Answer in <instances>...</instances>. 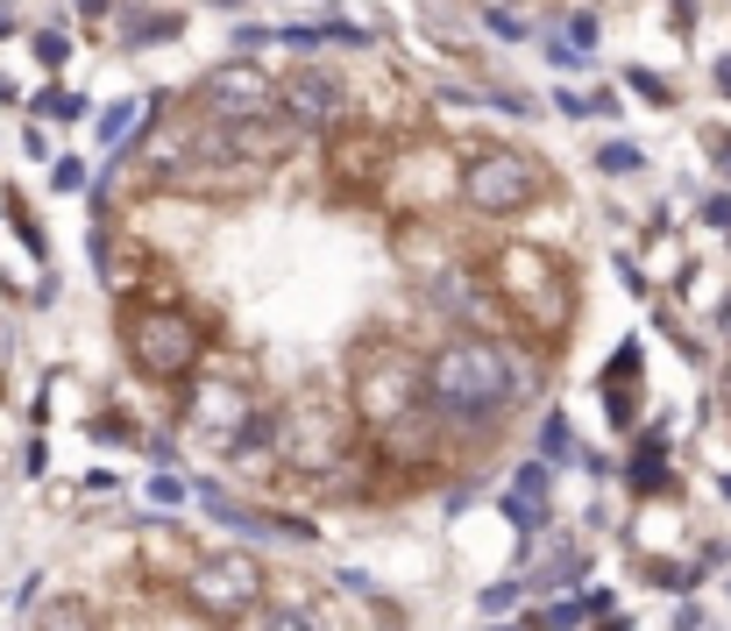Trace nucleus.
Returning <instances> with one entry per match:
<instances>
[{
  "mask_svg": "<svg viewBox=\"0 0 731 631\" xmlns=\"http://www.w3.org/2000/svg\"><path fill=\"white\" fill-rule=\"evenodd\" d=\"M136 114H142L136 100H114V107L100 114V142H114V149H122V142H128V122H136Z\"/></svg>",
  "mask_w": 731,
  "mask_h": 631,
  "instance_id": "nucleus-19",
  "label": "nucleus"
},
{
  "mask_svg": "<svg viewBox=\"0 0 731 631\" xmlns=\"http://www.w3.org/2000/svg\"><path fill=\"white\" fill-rule=\"evenodd\" d=\"M192 100H199V114H206V122H220V128H235V122H271V114H277V85H271V71L249 65V57H235V65L206 71Z\"/></svg>",
  "mask_w": 731,
  "mask_h": 631,
  "instance_id": "nucleus-7",
  "label": "nucleus"
},
{
  "mask_svg": "<svg viewBox=\"0 0 731 631\" xmlns=\"http://www.w3.org/2000/svg\"><path fill=\"white\" fill-rule=\"evenodd\" d=\"M277 469L306 475L320 490H349V475L363 469V426L349 404H334L327 390H298L292 404H277Z\"/></svg>",
  "mask_w": 731,
  "mask_h": 631,
  "instance_id": "nucleus-2",
  "label": "nucleus"
},
{
  "mask_svg": "<svg viewBox=\"0 0 731 631\" xmlns=\"http://www.w3.org/2000/svg\"><path fill=\"white\" fill-rule=\"evenodd\" d=\"M540 461H555V469H561V461H575V433H569V418H561V404L540 418Z\"/></svg>",
  "mask_w": 731,
  "mask_h": 631,
  "instance_id": "nucleus-16",
  "label": "nucleus"
},
{
  "mask_svg": "<svg viewBox=\"0 0 731 631\" xmlns=\"http://www.w3.org/2000/svg\"><path fill=\"white\" fill-rule=\"evenodd\" d=\"M349 390H355V426H369L384 440V433H398L406 418L426 412V363L406 355L398 341H363L355 369H349Z\"/></svg>",
  "mask_w": 731,
  "mask_h": 631,
  "instance_id": "nucleus-3",
  "label": "nucleus"
},
{
  "mask_svg": "<svg viewBox=\"0 0 731 631\" xmlns=\"http://www.w3.org/2000/svg\"><path fill=\"white\" fill-rule=\"evenodd\" d=\"M561 43H569L575 57H590V50H596V14H590V8H575V14H569V36H561Z\"/></svg>",
  "mask_w": 731,
  "mask_h": 631,
  "instance_id": "nucleus-21",
  "label": "nucleus"
},
{
  "mask_svg": "<svg viewBox=\"0 0 731 631\" xmlns=\"http://www.w3.org/2000/svg\"><path fill=\"white\" fill-rule=\"evenodd\" d=\"M256 418V390H249L242 377H214V383H199L192 377V398H185V426H192V440H206L220 461L235 455V440H242V426Z\"/></svg>",
  "mask_w": 731,
  "mask_h": 631,
  "instance_id": "nucleus-8",
  "label": "nucleus"
},
{
  "mask_svg": "<svg viewBox=\"0 0 731 631\" xmlns=\"http://www.w3.org/2000/svg\"><path fill=\"white\" fill-rule=\"evenodd\" d=\"M490 284H498V298H512L518 312H540L547 298L569 312V291H555V263H547V255L533 249V242L498 249V263H490Z\"/></svg>",
  "mask_w": 731,
  "mask_h": 631,
  "instance_id": "nucleus-11",
  "label": "nucleus"
},
{
  "mask_svg": "<svg viewBox=\"0 0 731 631\" xmlns=\"http://www.w3.org/2000/svg\"><path fill=\"white\" fill-rule=\"evenodd\" d=\"M718 398H724V412H731V363H724V383H718Z\"/></svg>",
  "mask_w": 731,
  "mask_h": 631,
  "instance_id": "nucleus-34",
  "label": "nucleus"
},
{
  "mask_svg": "<svg viewBox=\"0 0 731 631\" xmlns=\"http://www.w3.org/2000/svg\"><path fill=\"white\" fill-rule=\"evenodd\" d=\"M79 14H107V0H79Z\"/></svg>",
  "mask_w": 731,
  "mask_h": 631,
  "instance_id": "nucleus-35",
  "label": "nucleus"
},
{
  "mask_svg": "<svg viewBox=\"0 0 731 631\" xmlns=\"http://www.w3.org/2000/svg\"><path fill=\"white\" fill-rule=\"evenodd\" d=\"M178 28H185V22H178V14H142V22L128 28V43H136V50H142V43H171Z\"/></svg>",
  "mask_w": 731,
  "mask_h": 631,
  "instance_id": "nucleus-20",
  "label": "nucleus"
},
{
  "mask_svg": "<svg viewBox=\"0 0 731 631\" xmlns=\"http://www.w3.org/2000/svg\"><path fill=\"white\" fill-rule=\"evenodd\" d=\"M596 390H604L610 426H632V418H639V383H596Z\"/></svg>",
  "mask_w": 731,
  "mask_h": 631,
  "instance_id": "nucleus-17",
  "label": "nucleus"
},
{
  "mask_svg": "<svg viewBox=\"0 0 731 631\" xmlns=\"http://www.w3.org/2000/svg\"><path fill=\"white\" fill-rule=\"evenodd\" d=\"M625 79H632V93L647 100V107H675V85H667V79H653L647 65H625Z\"/></svg>",
  "mask_w": 731,
  "mask_h": 631,
  "instance_id": "nucleus-18",
  "label": "nucleus"
},
{
  "mask_svg": "<svg viewBox=\"0 0 731 631\" xmlns=\"http://www.w3.org/2000/svg\"><path fill=\"white\" fill-rule=\"evenodd\" d=\"M596 163H604V171H639V149L632 142H604V149H596Z\"/></svg>",
  "mask_w": 731,
  "mask_h": 631,
  "instance_id": "nucleus-24",
  "label": "nucleus"
},
{
  "mask_svg": "<svg viewBox=\"0 0 731 631\" xmlns=\"http://www.w3.org/2000/svg\"><path fill=\"white\" fill-rule=\"evenodd\" d=\"M122 348L149 383H192L206 369V326L185 306H128L122 312Z\"/></svg>",
  "mask_w": 731,
  "mask_h": 631,
  "instance_id": "nucleus-5",
  "label": "nucleus"
},
{
  "mask_svg": "<svg viewBox=\"0 0 731 631\" xmlns=\"http://www.w3.org/2000/svg\"><path fill=\"white\" fill-rule=\"evenodd\" d=\"M540 390V363L504 348L498 334H455L426 355V418L447 440H483L504 426L512 404Z\"/></svg>",
  "mask_w": 731,
  "mask_h": 631,
  "instance_id": "nucleus-1",
  "label": "nucleus"
},
{
  "mask_svg": "<svg viewBox=\"0 0 731 631\" xmlns=\"http://www.w3.org/2000/svg\"><path fill=\"white\" fill-rule=\"evenodd\" d=\"M518 604V582H498V589H483V610L498 618V610H512Z\"/></svg>",
  "mask_w": 731,
  "mask_h": 631,
  "instance_id": "nucleus-28",
  "label": "nucleus"
},
{
  "mask_svg": "<svg viewBox=\"0 0 731 631\" xmlns=\"http://www.w3.org/2000/svg\"><path fill=\"white\" fill-rule=\"evenodd\" d=\"M710 85H718V93L731 100V57H718V71H710Z\"/></svg>",
  "mask_w": 731,
  "mask_h": 631,
  "instance_id": "nucleus-32",
  "label": "nucleus"
},
{
  "mask_svg": "<svg viewBox=\"0 0 731 631\" xmlns=\"http://www.w3.org/2000/svg\"><path fill=\"white\" fill-rule=\"evenodd\" d=\"M704 220H710V228H724V234H731V192H718V199H704Z\"/></svg>",
  "mask_w": 731,
  "mask_h": 631,
  "instance_id": "nucleus-29",
  "label": "nucleus"
},
{
  "mask_svg": "<svg viewBox=\"0 0 731 631\" xmlns=\"http://www.w3.org/2000/svg\"><path fill=\"white\" fill-rule=\"evenodd\" d=\"M483 22H490V36H504V43H526V22H518V14L490 8V14H483Z\"/></svg>",
  "mask_w": 731,
  "mask_h": 631,
  "instance_id": "nucleus-26",
  "label": "nucleus"
},
{
  "mask_svg": "<svg viewBox=\"0 0 731 631\" xmlns=\"http://www.w3.org/2000/svg\"><path fill=\"white\" fill-rule=\"evenodd\" d=\"M149 497H157V504H178L185 490H178V475H157V483H149Z\"/></svg>",
  "mask_w": 731,
  "mask_h": 631,
  "instance_id": "nucleus-30",
  "label": "nucleus"
},
{
  "mask_svg": "<svg viewBox=\"0 0 731 631\" xmlns=\"http://www.w3.org/2000/svg\"><path fill=\"white\" fill-rule=\"evenodd\" d=\"M384 177H391L384 128H327V185L363 199V192H384Z\"/></svg>",
  "mask_w": 731,
  "mask_h": 631,
  "instance_id": "nucleus-10",
  "label": "nucleus"
},
{
  "mask_svg": "<svg viewBox=\"0 0 731 631\" xmlns=\"http://www.w3.org/2000/svg\"><path fill=\"white\" fill-rule=\"evenodd\" d=\"M8 355H14V341H8V326H0V369H8Z\"/></svg>",
  "mask_w": 731,
  "mask_h": 631,
  "instance_id": "nucleus-33",
  "label": "nucleus"
},
{
  "mask_svg": "<svg viewBox=\"0 0 731 631\" xmlns=\"http://www.w3.org/2000/svg\"><path fill=\"white\" fill-rule=\"evenodd\" d=\"M625 483L639 490V497H661L667 483H675V469H667V426L639 433L632 440V461H625Z\"/></svg>",
  "mask_w": 731,
  "mask_h": 631,
  "instance_id": "nucleus-13",
  "label": "nucleus"
},
{
  "mask_svg": "<svg viewBox=\"0 0 731 631\" xmlns=\"http://www.w3.org/2000/svg\"><path fill=\"white\" fill-rule=\"evenodd\" d=\"M604 383H639V341H618V363L604 369Z\"/></svg>",
  "mask_w": 731,
  "mask_h": 631,
  "instance_id": "nucleus-22",
  "label": "nucleus"
},
{
  "mask_svg": "<svg viewBox=\"0 0 731 631\" xmlns=\"http://www.w3.org/2000/svg\"><path fill=\"white\" fill-rule=\"evenodd\" d=\"M178 596H185V610H192L199 624L235 631V624H249L263 604H271V575H263V561H256V553L220 547V553H199V561L185 567Z\"/></svg>",
  "mask_w": 731,
  "mask_h": 631,
  "instance_id": "nucleus-4",
  "label": "nucleus"
},
{
  "mask_svg": "<svg viewBox=\"0 0 731 631\" xmlns=\"http://www.w3.org/2000/svg\"><path fill=\"white\" fill-rule=\"evenodd\" d=\"M28 631H100V618H93L85 596H50V604L28 618Z\"/></svg>",
  "mask_w": 731,
  "mask_h": 631,
  "instance_id": "nucleus-15",
  "label": "nucleus"
},
{
  "mask_svg": "<svg viewBox=\"0 0 731 631\" xmlns=\"http://www.w3.org/2000/svg\"><path fill=\"white\" fill-rule=\"evenodd\" d=\"M547 192H555V177H547V163L526 157V149H476V157L461 163V199L483 220H518V214H533Z\"/></svg>",
  "mask_w": 731,
  "mask_h": 631,
  "instance_id": "nucleus-6",
  "label": "nucleus"
},
{
  "mask_svg": "<svg viewBox=\"0 0 731 631\" xmlns=\"http://www.w3.org/2000/svg\"><path fill=\"white\" fill-rule=\"evenodd\" d=\"M426 298H434V312L455 320L461 334H476V326L490 320V284L476 277V269H461V263H441L434 277H426Z\"/></svg>",
  "mask_w": 731,
  "mask_h": 631,
  "instance_id": "nucleus-12",
  "label": "nucleus"
},
{
  "mask_svg": "<svg viewBox=\"0 0 731 631\" xmlns=\"http://www.w3.org/2000/svg\"><path fill=\"white\" fill-rule=\"evenodd\" d=\"M36 107H43V114H57V122H79V114H85V100H79V93H43Z\"/></svg>",
  "mask_w": 731,
  "mask_h": 631,
  "instance_id": "nucleus-23",
  "label": "nucleus"
},
{
  "mask_svg": "<svg viewBox=\"0 0 731 631\" xmlns=\"http://www.w3.org/2000/svg\"><path fill=\"white\" fill-rule=\"evenodd\" d=\"M277 114L298 128V135H327L349 122V79L334 65H298L277 79Z\"/></svg>",
  "mask_w": 731,
  "mask_h": 631,
  "instance_id": "nucleus-9",
  "label": "nucleus"
},
{
  "mask_svg": "<svg viewBox=\"0 0 731 631\" xmlns=\"http://www.w3.org/2000/svg\"><path fill=\"white\" fill-rule=\"evenodd\" d=\"M50 185H57V192H79V185H85V163H79V157H57V163H50Z\"/></svg>",
  "mask_w": 731,
  "mask_h": 631,
  "instance_id": "nucleus-25",
  "label": "nucleus"
},
{
  "mask_svg": "<svg viewBox=\"0 0 731 631\" xmlns=\"http://www.w3.org/2000/svg\"><path fill=\"white\" fill-rule=\"evenodd\" d=\"M724 497H731V475H724Z\"/></svg>",
  "mask_w": 731,
  "mask_h": 631,
  "instance_id": "nucleus-37",
  "label": "nucleus"
},
{
  "mask_svg": "<svg viewBox=\"0 0 731 631\" xmlns=\"http://www.w3.org/2000/svg\"><path fill=\"white\" fill-rule=\"evenodd\" d=\"M36 57H43V65H65V57H71V43L57 36V28H43V36H36Z\"/></svg>",
  "mask_w": 731,
  "mask_h": 631,
  "instance_id": "nucleus-27",
  "label": "nucleus"
},
{
  "mask_svg": "<svg viewBox=\"0 0 731 631\" xmlns=\"http://www.w3.org/2000/svg\"><path fill=\"white\" fill-rule=\"evenodd\" d=\"M547 483H555V469H547V461H526V469H518V483L504 490V518H512L518 532H540V518H547Z\"/></svg>",
  "mask_w": 731,
  "mask_h": 631,
  "instance_id": "nucleus-14",
  "label": "nucleus"
},
{
  "mask_svg": "<svg viewBox=\"0 0 731 631\" xmlns=\"http://www.w3.org/2000/svg\"><path fill=\"white\" fill-rule=\"evenodd\" d=\"M710 163H718V171L731 177V135H710Z\"/></svg>",
  "mask_w": 731,
  "mask_h": 631,
  "instance_id": "nucleus-31",
  "label": "nucleus"
},
{
  "mask_svg": "<svg viewBox=\"0 0 731 631\" xmlns=\"http://www.w3.org/2000/svg\"><path fill=\"white\" fill-rule=\"evenodd\" d=\"M604 631H625V618H610V624H604Z\"/></svg>",
  "mask_w": 731,
  "mask_h": 631,
  "instance_id": "nucleus-36",
  "label": "nucleus"
}]
</instances>
